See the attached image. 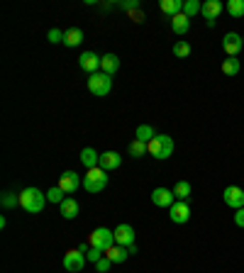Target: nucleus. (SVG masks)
Segmentation results:
<instances>
[{
    "instance_id": "1",
    "label": "nucleus",
    "mask_w": 244,
    "mask_h": 273,
    "mask_svg": "<svg viewBox=\"0 0 244 273\" xmlns=\"http://www.w3.org/2000/svg\"><path fill=\"white\" fill-rule=\"evenodd\" d=\"M46 205V193H42L39 188H25L20 193V208L30 215H39Z\"/></svg>"
},
{
    "instance_id": "2",
    "label": "nucleus",
    "mask_w": 244,
    "mask_h": 273,
    "mask_svg": "<svg viewBox=\"0 0 244 273\" xmlns=\"http://www.w3.org/2000/svg\"><path fill=\"white\" fill-rule=\"evenodd\" d=\"M147 149H149V154H152L154 159L164 161V159H168V156L174 154V139H171L168 134H156L154 139L147 144Z\"/></svg>"
},
{
    "instance_id": "3",
    "label": "nucleus",
    "mask_w": 244,
    "mask_h": 273,
    "mask_svg": "<svg viewBox=\"0 0 244 273\" xmlns=\"http://www.w3.org/2000/svg\"><path fill=\"white\" fill-rule=\"evenodd\" d=\"M108 186V171H103V168H90L88 173L83 176V188L88 190V193H100L103 188Z\"/></svg>"
},
{
    "instance_id": "4",
    "label": "nucleus",
    "mask_w": 244,
    "mask_h": 273,
    "mask_svg": "<svg viewBox=\"0 0 244 273\" xmlns=\"http://www.w3.org/2000/svg\"><path fill=\"white\" fill-rule=\"evenodd\" d=\"M88 90L93 95H98V98H105V95L112 90V76L103 73V71L93 73V76L88 78Z\"/></svg>"
},
{
    "instance_id": "5",
    "label": "nucleus",
    "mask_w": 244,
    "mask_h": 273,
    "mask_svg": "<svg viewBox=\"0 0 244 273\" xmlns=\"http://www.w3.org/2000/svg\"><path fill=\"white\" fill-rule=\"evenodd\" d=\"M88 244H90V246H95V249H103V252H105L108 246H112V244H115V232L108 230V227H98V230L90 232Z\"/></svg>"
},
{
    "instance_id": "6",
    "label": "nucleus",
    "mask_w": 244,
    "mask_h": 273,
    "mask_svg": "<svg viewBox=\"0 0 244 273\" xmlns=\"http://www.w3.org/2000/svg\"><path fill=\"white\" fill-rule=\"evenodd\" d=\"M86 254H81L78 249H71V252L64 254V268L68 273H81L83 271V266H86Z\"/></svg>"
},
{
    "instance_id": "7",
    "label": "nucleus",
    "mask_w": 244,
    "mask_h": 273,
    "mask_svg": "<svg viewBox=\"0 0 244 273\" xmlns=\"http://www.w3.org/2000/svg\"><path fill=\"white\" fill-rule=\"evenodd\" d=\"M222 200H225V205H230L232 210H239L244 208V190L239 186H227L222 190Z\"/></svg>"
},
{
    "instance_id": "8",
    "label": "nucleus",
    "mask_w": 244,
    "mask_h": 273,
    "mask_svg": "<svg viewBox=\"0 0 244 273\" xmlns=\"http://www.w3.org/2000/svg\"><path fill=\"white\" fill-rule=\"evenodd\" d=\"M78 186H83V181L78 178L76 171H64V173L59 176V188H61L66 195H74L78 190Z\"/></svg>"
},
{
    "instance_id": "9",
    "label": "nucleus",
    "mask_w": 244,
    "mask_h": 273,
    "mask_svg": "<svg viewBox=\"0 0 244 273\" xmlns=\"http://www.w3.org/2000/svg\"><path fill=\"white\" fill-rule=\"evenodd\" d=\"M100 61H103V56H98L95 52H83V54L78 56V66L86 71V73H98L100 71Z\"/></svg>"
},
{
    "instance_id": "10",
    "label": "nucleus",
    "mask_w": 244,
    "mask_h": 273,
    "mask_svg": "<svg viewBox=\"0 0 244 273\" xmlns=\"http://www.w3.org/2000/svg\"><path fill=\"white\" fill-rule=\"evenodd\" d=\"M242 46H244V39L237 32H227L222 37V49H225L227 56H237L242 52Z\"/></svg>"
},
{
    "instance_id": "11",
    "label": "nucleus",
    "mask_w": 244,
    "mask_h": 273,
    "mask_svg": "<svg viewBox=\"0 0 244 273\" xmlns=\"http://www.w3.org/2000/svg\"><path fill=\"white\" fill-rule=\"evenodd\" d=\"M168 217H171V222H176V225H186L190 219V208L188 203H174L171 208H168Z\"/></svg>"
},
{
    "instance_id": "12",
    "label": "nucleus",
    "mask_w": 244,
    "mask_h": 273,
    "mask_svg": "<svg viewBox=\"0 0 244 273\" xmlns=\"http://www.w3.org/2000/svg\"><path fill=\"white\" fill-rule=\"evenodd\" d=\"M112 232H115V244H120V246H132L134 244L132 225H117Z\"/></svg>"
},
{
    "instance_id": "13",
    "label": "nucleus",
    "mask_w": 244,
    "mask_h": 273,
    "mask_svg": "<svg viewBox=\"0 0 244 273\" xmlns=\"http://www.w3.org/2000/svg\"><path fill=\"white\" fill-rule=\"evenodd\" d=\"M174 193L168 190V188H154L152 190V203H154L156 208H171L174 205Z\"/></svg>"
},
{
    "instance_id": "14",
    "label": "nucleus",
    "mask_w": 244,
    "mask_h": 273,
    "mask_svg": "<svg viewBox=\"0 0 244 273\" xmlns=\"http://www.w3.org/2000/svg\"><path fill=\"white\" fill-rule=\"evenodd\" d=\"M103 254H105V259H110L112 263H125L127 256H130V249H127V246H120V244H112V246H108Z\"/></svg>"
},
{
    "instance_id": "15",
    "label": "nucleus",
    "mask_w": 244,
    "mask_h": 273,
    "mask_svg": "<svg viewBox=\"0 0 244 273\" xmlns=\"http://www.w3.org/2000/svg\"><path fill=\"white\" fill-rule=\"evenodd\" d=\"M120 164H122V156L117 152L100 154V168L103 171H115V168H120Z\"/></svg>"
},
{
    "instance_id": "16",
    "label": "nucleus",
    "mask_w": 244,
    "mask_h": 273,
    "mask_svg": "<svg viewBox=\"0 0 244 273\" xmlns=\"http://www.w3.org/2000/svg\"><path fill=\"white\" fill-rule=\"evenodd\" d=\"M81 164L86 166V168H98L100 166V154L95 152V149H90V146H86L83 152H81Z\"/></svg>"
},
{
    "instance_id": "17",
    "label": "nucleus",
    "mask_w": 244,
    "mask_h": 273,
    "mask_svg": "<svg viewBox=\"0 0 244 273\" xmlns=\"http://www.w3.org/2000/svg\"><path fill=\"white\" fill-rule=\"evenodd\" d=\"M59 212H61L64 219H76L78 217V203L74 197H66V200L59 205Z\"/></svg>"
},
{
    "instance_id": "18",
    "label": "nucleus",
    "mask_w": 244,
    "mask_h": 273,
    "mask_svg": "<svg viewBox=\"0 0 244 273\" xmlns=\"http://www.w3.org/2000/svg\"><path fill=\"white\" fill-rule=\"evenodd\" d=\"M203 17H205V22H210V20H215L217 15L222 12V3L220 0H208V3H203Z\"/></svg>"
},
{
    "instance_id": "19",
    "label": "nucleus",
    "mask_w": 244,
    "mask_h": 273,
    "mask_svg": "<svg viewBox=\"0 0 244 273\" xmlns=\"http://www.w3.org/2000/svg\"><path fill=\"white\" fill-rule=\"evenodd\" d=\"M171 30L178 34V37H183V34L190 30V17H186L183 12L176 15V17H171Z\"/></svg>"
},
{
    "instance_id": "20",
    "label": "nucleus",
    "mask_w": 244,
    "mask_h": 273,
    "mask_svg": "<svg viewBox=\"0 0 244 273\" xmlns=\"http://www.w3.org/2000/svg\"><path fill=\"white\" fill-rule=\"evenodd\" d=\"M117 68H120V59H117V56L115 54L103 56V61H100V71H103V73L112 76V73H117Z\"/></svg>"
},
{
    "instance_id": "21",
    "label": "nucleus",
    "mask_w": 244,
    "mask_h": 273,
    "mask_svg": "<svg viewBox=\"0 0 244 273\" xmlns=\"http://www.w3.org/2000/svg\"><path fill=\"white\" fill-rule=\"evenodd\" d=\"M161 12L171 20V17H176V15L183 12V3L181 0H161Z\"/></svg>"
},
{
    "instance_id": "22",
    "label": "nucleus",
    "mask_w": 244,
    "mask_h": 273,
    "mask_svg": "<svg viewBox=\"0 0 244 273\" xmlns=\"http://www.w3.org/2000/svg\"><path fill=\"white\" fill-rule=\"evenodd\" d=\"M154 137H156V132L152 125H139L137 132H134V139H139V142H144V144H149Z\"/></svg>"
},
{
    "instance_id": "23",
    "label": "nucleus",
    "mask_w": 244,
    "mask_h": 273,
    "mask_svg": "<svg viewBox=\"0 0 244 273\" xmlns=\"http://www.w3.org/2000/svg\"><path fill=\"white\" fill-rule=\"evenodd\" d=\"M222 73L237 76V73H239V59H237V56H227V59L222 61Z\"/></svg>"
},
{
    "instance_id": "24",
    "label": "nucleus",
    "mask_w": 244,
    "mask_h": 273,
    "mask_svg": "<svg viewBox=\"0 0 244 273\" xmlns=\"http://www.w3.org/2000/svg\"><path fill=\"white\" fill-rule=\"evenodd\" d=\"M81 42H83V32H81L78 27H74V30H68V32L64 34V44H66V46H71V49H74V46H78Z\"/></svg>"
},
{
    "instance_id": "25",
    "label": "nucleus",
    "mask_w": 244,
    "mask_h": 273,
    "mask_svg": "<svg viewBox=\"0 0 244 273\" xmlns=\"http://www.w3.org/2000/svg\"><path fill=\"white\" fill-rule=\"evenodd\" d=\"M174 195L181 200V203H186L190 197V183L188 181H178L176 186H174Z\"/></svg>"
},
{
    "instance_id": "26",
    "label": "nucleus",
    "mask_w": 244,
    "mask_h": 273,
    "mask_svg": "<svg viewBox=\"0 0 244 273\" xmlns=\"http://www.w3.org/2000/svg\"><path fill=\"white\" fill-rule=\"evenodd\" d=\"M127 152H130V156L139 159V156H144L149 149H147V144H144V142H139V139H132V142H130V146H127Z\"/></svg>"
},
{
    "instance_id": "27",
    "label": "nucleus",
    "mask_w": 244,
    "mask_h": 273,
    "mask_svg": "<svg viewBox=\"0 0 244 273\" xmlns=\"http://www.w3.org/2000/svg\"><path fill=\"white\" fill-rule=\"evenodd\" d=\"M227 12H230V17H244V0H230Z\"/></svg>"
},
{
    "instance_id": "28",
    "label": "nucleus",
    "mask_w": 244,
    "mask_h": 273,
    "mask_svg": "<svg viewBox=\"0 0 244 273\" xmlns=\"http://www.w3.org/2000/svg\"><path fill=\"white\" fill-rule=\"evenodd\" d=\"M46 200H49V203H59V205H61V203L66 200V193H64V190H61L59 186H56V188H49V190H46Z\"/></svg>"
},
{
    "instance_id": "29",
    "label": "nucleus",
    "mask_w": 244,
    "mask_h": 273,
    "mask_svg": "<svg viewBox=\"0 0 244 273\" xmlns=\"http://www.w3.org/2000/svg\"><path fill=\"white\" fill-rule=\"evenodd\" d=\"M200 10H203V5H200L198 0H186V3H183V15H186V17H193V15H198Z\"/></svg>"
},
{
    "instance_id": "30",
    "label": "nucleus",
    "mask_w": 244,
    "mask_h": 273,
    "mask_svg": "<svg viewBox=\"0 0 244 273\" xmlns=\"http://www.w3.org/2000/svg\"><path fill=\"white\" fill-rule=\"evenodd\" d=\"M174 54H176L178 59H186V56H190V44L183 42V39H181V42H176V44H174Z\"/></svg>"
},
{
    "instance_id": "31",
    "label": "nucleus",
    "mask_w": 244,
    "mask_h": 273,
    "mask_svg": "<svg viewBox=\"0 0 244 273\" xmlns=\"http://www.w3.org/2000/svg\"><path fill=\"white\" fill-rule=\"evenodd\" d=\"M15 205H20V195H15V193H3V208H15Z\"/></svg>"
},
{
    "instance_id": "32",
    "label": "nucleus",
    "mask_w": 244,
    "mask_h": 273,
    "mask_svg": "<svg viewBox=\"0 0 244 273\" xmlns=\"http://www.w3.org/2000/svg\"><path fill=\"white\" fill-rule=\"evenodd\" d=\"M64 34L66 32H61V30H49V34H46V39H49V42L52 44H64Z\"/></svg>"
},
{
    "instance_id": "33",
    "label": "nucleus",
    "mask_w": 244,
    "mask_h": 273,
    "mask_svg": "<svg viewBox=\"0 0 244 273\" xmlns=\"http://www.w3.org/2000/svg\"><path fill=\"white\" fill-rule=\"evenodd\" d=\"M103 256H105V254H103V249H95V246H90V252L86 254V259H88L90 263H98Z\"/></svg>"
},
{
    "instance_id": "34",
    "label": "nucleus",
    "mask_w": 244,
    "mask_h": 273,
    "mask_svg": "<svg viewBox=\"0 0 244 273\" xmlns=\"http://www.w3.org/2000/svg\"><path fill=\"white\" fill-rule=\"evenodd\" d=\"M95 268H98V273H108L112 268V261L110 259H105V256H103V259H100L98 263H95Z\"/></svg>"
},
{
    "instance_id": "35",
    "label": "nucleus",
    "mask_w": 244,
    "mask_h": 273,
    "mask_svg": "<svg viewBox=\"0 0 244 273\" xmlns=\"http://www.w3.org/2000/svg\"><path fill=\"white\" fill-rule=\"evenodd\" d=\"M122 8H125V10H130V12L139 10V0H125V3H122Z\"/></svg>"
},
{
    "instance_id": "36",
    "label": "nucleus",
    "mask_w": 244,
    "mask_h": 273,
    "mask_svg": "<svg viewBox=\"0 0 244 273\" xmlns=\"http://www.w3.org/2000/svg\"><path fill=\"white\" fill-rule=\"evenodd\" d=\"M234 225H237V227H244V208H239L234 212Z\"/></svg>"
},
{
    "instance_id": "37",
    "label": "nucleus",
    "mask_w": 244,
    "mask_h": 273,
    "mask_svg": "<svg viewBox=\"0 0 244 273\" xmlns=\"http://www.w3.org/2000/svg\"><path fill=\"white\" fill-rule=\"evenodd\" d=\"M132 20H134V22H142V20H144L142 10H134V12H132Z\"/></svg>"
},
{
    "instance_id": "38",
    "label": "nucleus",
    "mask_w": 244,
    "mask_h": 273,
    "mask_svg": "<svg viewBox=\"0 0 244 273\" xmlns=\"http://www.w3.org/2000/svg\"><path fill=\"white\" fill-rule=\"evenodd\" d=\"M78 252H81V254H88L90 252V244H81V246H78Z\"/></svg>"
},
{
    "instance_id": "39",
    "label": "nucleus",
    "mask_w": 244,
    "mask_h": 273,
    "mask_svg": "<svg viewBox=\"0 0 244 273\" xmlns=\"http://www.w3.org/2000/svg\"><path fill=\"white\" fill-rule=\"evenodd\" d=\"M242 39H244V37H242Z\"/></svg>"
}]
</instances>
